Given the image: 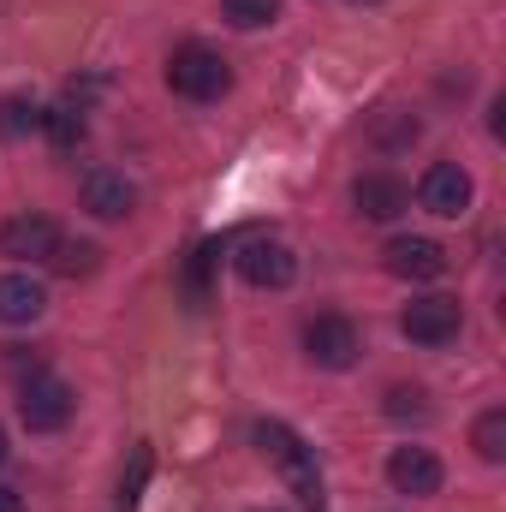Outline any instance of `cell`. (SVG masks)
Here are the masks:
<instances>
[{
  "mask_svg": "<svg viewBox=\"0 0 506 512\" xmlns=\"http://www.w3.org/2000/svg\"><path fill=\"white\" fill-rule=\"evenodd\" d=\"M256 447H262V459H274V471L286 477V489H292L304 507L322 512V471H316V453H310L286 423H256Z\"/></svg>",
  "mask_w": 506,
  "mask_h": 512,
  "instance_id": "obj_1",
  "label": "cell"
},
{
  "mask_svg": "<svg viewBox=\"0 0 506 512\" xmlns=\"http://www.w3.org/2000/svg\"><path fill=\"white\" fill-rule=\"evenodd\" d=\"M167 90L185 96V102H221L233 90V66L203 42H179L167 54Z\"/></svg>",
  "mask_w": 506,
  "mask_h": 512,
  "instance_id": "obj_2",
  "label": "cell"
},
{
  "mask_svg": "<svg viewBox=\"0 0 506 512\" xmlns=\"http://www.w3.org/2000/svg\"><path fill=\"white\" fill-rule=\"evenodd\" d=\"M72 387L60 382V376H30L24 393H18V417H24V429L30 435H54V429H66L72 423Z\"/></svg>",
  "mask_w": 506,
  "mask_h": 512,
  "instance_id": "obj_3",
  "label": "cell"
},
{
  "mask_svg": "<svg viewBox=\"0 0 506 512\" xmlns=\"http://www.w3.org/2000/svg\"><path fill=\"white\" fill-rule=\"evenodd\" d=\"M399 328H405V340H417V346H447V340H459V328H465V310H459V298H441V292H429V298L405 304Z\"/></svg>",
  "mask_w": 506,
  "mask_h": 512,
  "instance_id": "obj_4",
  "label": "cell"
},
{
  "mask_svg": "<svg viewBox=\"0 0 506 512\" xmlns=\"http://www.w3.org/2000/svg\"><path fill=\"white\" fill-rule=\"evenodd\" d=\"M358 328L346 322V316H316L310 328H304V358L316 364V370H352L358 364Z\"/></svg>",
  "mask_w": 506,
  "mask_h": 512,
  "instance_id": "obj_5",
  "label": "cell"
},
{
  "mask_svg": "<svg viewBox=\"0 0 506 512\" xmlns=\"http://www.w3.org/2000/svg\"><path fill=\"white\" fill-rule=\"evenodd\" d=\"M471 173L459 167V161H435L429 173H423V185H417V203L429 209V215H441V221H459L465 209H471Z\"/></svg>",
  "mask_w": 506,
  "mask_h": 512,
  "instance_id": "obj_6",
  "label": "cell"
},
{
  "mask_svg": "<svg viewBox=\"0 0 506 512\" xmlns=\"http://www.w3.org/2000/svg\"><path fill=\"white\" fill-rule=\"evenodd\" d=\"M233 268H239L251 286L280 292V286H292L298 256H292V245H280V239H245V245H239V256H233Z\"/></svg>",
  "mask_w": 506,
  "mask_h": 512,
  "instance_id": "obj_7",
  "label": "cell"
},
{
  "mask_svg": "<svg viewBox=\"0 0 506 512\" xmlns=\"http://www.w3.org/2000/svg\"><path fill=\"white\" fill-rule=\"evenodd\" d=\"M441 459L429 453V447H393V459H387V483L399 489V495H411V501H429V495H441Z\"/></svg>",
  "mask_w": 506,
  "mask_h": 512,
  "instance_id": "obj_8",
  "label": "cell"
},
{
  "mask_svg": "<svg viewBox=\"0 0 506 512\" xmlns=\"http://www.w3.org/2000/svg\"><path fill=\"white\" fill-rule=\"evenodd\" d=\"M78 197H84V209L96 221H126L131 209H137V185H131L126 173H114V167H90L84 185H78Z\"/></svg>",
  "mask_w": 506,
  "mask_h": 512,
  "instance_id": "obj_9",
  "label": "cell"
},
{
  "mask_svg": "<svg viewBox=\"0 0 506 512\" xmlns=\"http://www.w3.org/2000/svg\"><path fill=\"white\" fill-rule=\"evenodd\" d=\"M60 245L54 221L48 215H12L0 227V256H18V262H48V251Z\"/></svg>",
  "mask_w": 506,
  "mask_h": 512,
  "instance_id": "obj_10",
  "label": "cell"
},
{
  "mask_svg": "<svg viewBox=\"0 0 506 512\" xmlns=\"http://www.w3.org/2000/svg\"><path fill=\"white\" fill-rule=\"evenodd\" d=\"M387 274L399 280H441L447 274V251L435 239H387Z\"/></svg>",
  "mask_w": 506,
  "mask_h": 512,
  "instance_id": "obj_11",
  "label": "cell"
},
{
  "mask_svg": "<svg viewBox=\"0 0 506 512\" xmlns=\"http://www.w3.org/2000/svg\"><path fill=\"white\" fill-rule=\"evenodd\" d=\"M352 203H358L364 221H399V215L411 209V191H405L393 173H364V179L352 185Z\"/></svg>",
  "mask_w": 506,
  "mask_h": 512,
  "instance_id": "obj_12",
  "label": "cell"
},
{
  "mask_svg": "<svg viewBox=\"0 0 506 512\" xmlns=\"http://www.w3.org/2000/svg\"><path fill=\"white\" fill-rule=\"evenodd\" d=\"M42 310H48L42 280H30V274H0V322L24 328V322H36Z\"/></svg>",
  "mask_w": 506,
  "mask_h": 512,
  "instance_id": "obj_13",
  "label": "cell"
},
{
  "mask_svg": "<svg viewBox=\"0 0 506 512\" xmlns=\"http://www.w3.org/2000/svg\"><path fill=\"white\" fill-rule=\"evenodd\" d=\"M471 447H477V459H489V465L506 459V411L501 405H489V411L471 423Z\"/></svg>",
  "mask_w": 506,
  "mask_h": 512,
  "instance_id": "obj_14",
  "label": "cell"
},
{
  "mask_svg": "<svg viewBox=\"0 0 506 512\" xmlns=\"http://www.w3.org/2000/svg\"><path fill=\"white\" fill-rule=\"evenodd\" d=\"M42 131H48L54 149H78V143H84V108H72V102L42 108Z\"/></svg>",
  "mask_w": 506,
  "mask_h": 512,
  "instance_id": "obj_15",
  "label": "cell"
},
{
  "mask_svg": "<svg viewBox=\"0 0 506 512\" xmlns=\"http://www.w3.org/2000/svg\"><path fill=\"white\" fill-rule=\"evenodd\" d=\"M96 245H90V239H60V245H54V251H48V268H54V274H66V280H78V274H96Z\"/></svg>",
  "mask_w": 506,
  "mask_h": 512,
  "instance_id": "obj_16",
  "label": "cell"
},
{
  "mask_svg": "<svg viewBox=\"0 0 506 512\" xmlns=\"http://www.w3.org/2000/svg\"><path fill=\"white\" fill-rule=\"evenodd\" d=\"M221 18L233 30H262V24L280 18V0H221Z\"/></svg>",
  "mask_w": 506,
  "mask_h": 512,
  "instance_id": "obj_17",
  "label": "cell"
},
{
  "mask_svg": "<svg viewBox=\"0 0 506 512\" xmlns=\"http://www.w3.org/2000/svg\"><path fill=\"white\" fill-rule=\"evenodd\" d=\"M24 131H42V108L30 96H0V137H24Z\"/></svg>",
  "mask_w": 506,
  "mask_h": 512,
  "instance_id": "obj_18",
  "label": "cell"
},
{
  "mask_svg": "<svg viewBox=\"0 0 506 512\" xmlns=\"http://www.w3.org/2000/svg\"><path fill=\"white\" fill-rule=\"evenodd\" d=\"M143 483H149V447H137V453H131V471L120 477V512H131V507H137Z\"/></svg>",
  "mask_w": 506,
  "mask_h": 512,
  "instance_id": "obj_19",
  "label": "cell"
},
{
  "mask_svg": "<svg viewBox=\"0 0 506 512\" xmlns=\"http://www.w3.org/2000/svg\"><path fill=\"white\" fill-rule=\"evenodd\" d=\"M376 143H387V149H399V143H417V120L387 108V120H376Z\"/></svg>",
  "mask_w": 506,
  "mask_h": 512,
  "instance_id": "obj_20",
  "label": "cell"
},
{
  "mask_svg": "<svg viewBox=\"0 0 506 512\" xmlns=\"http://www.w3.org/2000/svg\"><path fill=\"white\" fill-rule=\"evenodd\" d=\"M387 417H429L423 387H393V393H387Z\"/></svg>",
  "mask_w": 506,
  "mask_h": 512,
  "instance_id": "obj_21",
  "label": "cell"
},
{
  "mask_svg": "<svg viewBox=\"0 0 506 512\" xmlns=\"http://www.w3.org/2000/svg\"><path fill=\"white\" fill-rule=\"evenodd\" d=\"M0 512H24V501H18V489H0Z\"/></svg>",
  "mask_w": 506,
  "mask_h": 512,
  "instance_id": "obj_22",
  "label": "cell"
},
{
  "mask_svg": "<svg viewBox=\"0 0 506 512\" xmlns=\"http://www.w3.org/2000/svg\"><path fill=\"white\" fill-rule=\"evenodd\" d=\"M0 465H6V429H0Z\"/></svg>",
  "mask_w": 506,
  "mask_h": 512,
  "instance_id": "obj_23",
  "label": "cell"
},
{
  "mask_svg": "<svg viewBox=\"0 0 506 512\" xmlns=\"http://www.w3.org/2000/svg\"><path fill=\"white\" fill-rule=\"evenodd\" d=\"M352 6H376V0H352Z\"/></svg>",
  "mask_w": 506,
  "mask_h": 512,
  "instance_id": "obj_24",
  "label": "cell"
}]
</instances>
